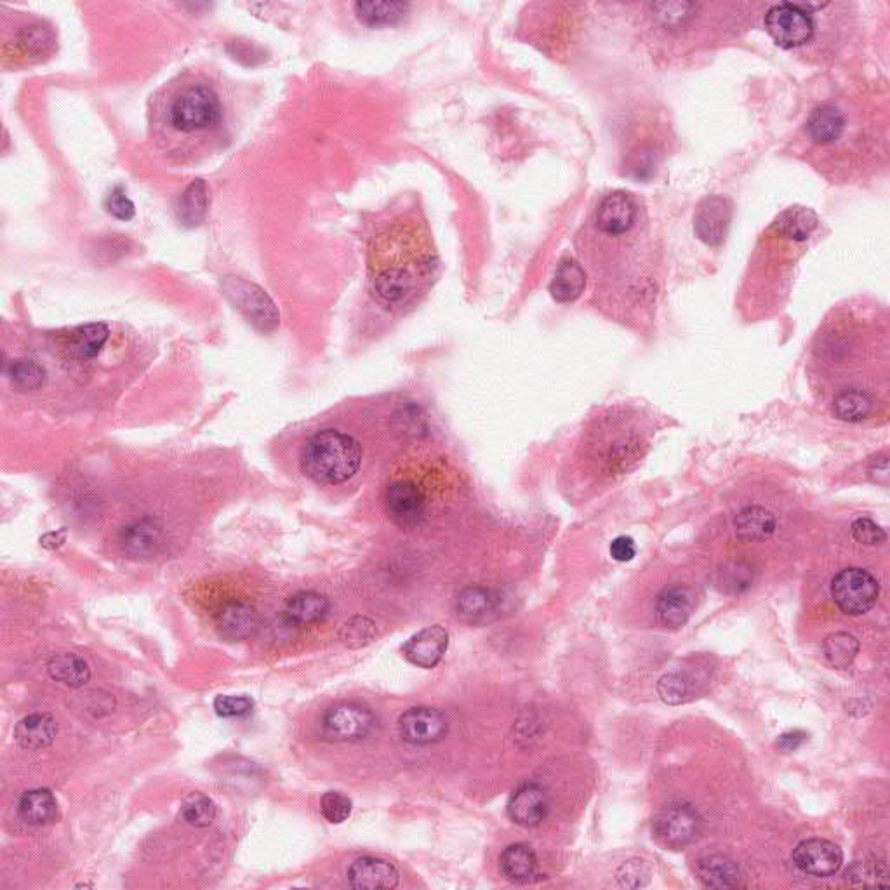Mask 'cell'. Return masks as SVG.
<instances>
[{
	"label": "cell",
	"mask_w": 890,
	"mask_h": 890,
	"mask_svg": "<svg viewBox=\"0 0 890 890\" xmlns=\"http://www.w3.org/2000/svg\"><path fill=\"white\" fill-rule=\"evenodd\" d=\"M153 143L174 164L199 162L228 140L223 86L207 72L188 70L155 94L150 112Z\"/></svg>",
	"instance_id": "6da1fadb"
},
{
	"label": "cell",
	"mask_w": 890,
	"mask_h": 890,
	"mask_svg": "<svg viewBox=\"0 0 890 890\" xmlns=\"http://www.w3.org/2000/svg\"><path fill=\"white\" fill-rule=\"evenodd\" d=\"M437 268L432 237L421 221L400 216L388 221L369 244V275L386 306H404L425 291Z\"/></svg>",
	"instance_id": "7a4b0ae2"
},
{
	"label": "cell",
	"mask_w": 890,
	"mask_h": 890,
	"mask_svg": "<svg viewBox=\"0 0 890 890\" xmlns=\"http://www.w3.org/2000/svg\"><path fill=\"white\" fill-rule=\"evenodd\" d=\"M362 463L359 440L339 430H322L306 440L301 451V470L317 484H345Z\"/></svg>",
	"instance_id": "3957f363"
},
{
	"label": "cell",
	"mask_w": 890,
	"mask_h": 890,
	"mask_svg": "<svg viewBox=\"0 0 890 890\" xmlns=\"http://www.w3.org/2000/svg\"><path fill=\"white\" fill-rule=\"evenodd\" d=\"M765 30L783 49H798L811 42L816 34V18L809 6L784 2L772 6L764 18Z\"/></svg>",
	"instance_id": "277c9868"
},
{
	"label": "cell",
	"mask_w": 890,
	"mask_h": 890,
	"mask_svg": "<svg viewBox=\"0 0 890 890\" xmlns=\"http://www.w3.org/2000/svg\"><path fill=\"white\" fill-rule=\"evenodd\" d=\"M223 293L232 301V305L263 333H270L279 326V310L260 286L240 277H226L223 280Z\"/></svg>",
	"instance_id": "5b68a950"
},
{
	"label": "cell",
	"mask_w": 890,
	"mask_h": 890,
	"mask_svg": "<svg viewBox=\"0 0 890 890\" xmlns=\"http://www.w3.org/2000/svg\"><path fill=\"white\" fill-rule=\"evenodd\" d=\"M880 585L870 572L849 567L831 581V597L840 611L849 616H861L877 604Z\"/></svg>",
	"instance_id": "8992f818"
},
{
	"label": "cell",
	"mask_w": 890,
	"mask_h": 890,
	"mask_svg": "<svg viewBox=\"0 0 890 890\" xmlns=\"http://www.w3.org/2000/svg\"><path fill=\"white\" fill-rule=\"evenodd\" d=\"M652 831L659 844L678 851L698 840L701 817L689 804L666 805L654 817Z\"/></svg>",
	"instance_id": "52a82bcc"
},
{
	"label": "cell",
	"mask_w": 890,
	"mask_h": 890,
	"mask_svg": "<svg viewBox=\"0 0 890 890\" xmlns=\"http://www.w3.org/2000/svg\"><path fill=\"white\" fill-rule=\"evenodd\" d=\"M376 729V717L369 708L355 703H341L327 710L322 718V734L329 741H360Z\"/></svg>",
	"instance_id": "ba28073f"
},
{
	"label": "cell",
	"mask_w": 890,
	"mask_h": 890,
	"mask_svg": "<svg viewBox=\"0 0 890 890\" xmlns=\"http://www.w3.org/2000/svg\"><path fill=\"white\" fill-rule=\"evenodd\" d=\"M449 731L444 713L428 706H418L404 711L399 718L400 738L414 746L439 743Z\"/></svg>",
	"instance_id": "9c48e42d"
},
{
	"label": "cell",
	"mask_w": 890,
	"mask_h": 890,
	"mask_svg": "<svg viewBox=\"0 0 890 890\" xmlns=\"http://www.w3.org/2000/svg\"><path fill=\"white\" fill-rule=\"evenodd\" d=\"M640 218L637 200L630 193L614 192L598 204L595 211V226L600 233L609 237H621L631 232Z\"/></svg>",
	"instance_id": "30bf717a"
},
{
	"label": "cell",
	"mask_w": 890,
	"mask_h": 890,
	"mask_svg": "<svg viewBox=\"0 0 890 890\" xmlns=\"http://www.w3.org/2000/svg\"><path fill=\"white\" fill-rule=\"evenodd\" d=\"M793 863L798 870L811 877L828 878L835 875L844 863V854L837 844L824 838H809L793 851Z\"/></svg>",
	"instance_id": "8fae6325"
},
{
	"label": "cell",
	"mask_w": 890,
	"mask_h": 890,
	"mask_svg": "<svg viewBox=\"0 0 890 890\" xmlns=\"http://www.w3.org/2000/svg\"><path fill=\"white\" fill-rule=\"evenodd\" d=\"M56 44L53 28L42 21H27L9 39L4 40V56L16 61H37L51 53Z\"/></svg>",
	"instance_id": "7c38bea8"
},
{
	"label": "cell",
	"mask_w": 890,
	"mask_h": 890,
	"mask_svg": "<svg viewBox=\"0 0 890 890\" xmlns=\"http://www.w3.org/2000/svg\"><path fill=\"white\" fill-rule=\"evenodd\" d=\"M386 506L395 524L416 527L426 515V498L418 485L409 480H397L386 489Z\"/></svg>",
	"instance_id": "4fadbf2b"
},
{
	"label": "cell",
	"mask_w": 890,
	"mask_h": 890,
	"mask_svg": "<svg viewBox=\"0 0 890 890\" xmlns=\"http://www.w3.org/2000/svg\"><path fill=\"white\" fill-rule=\"evenodd\" d=\"M550 798L538 784H524L513 793L508 802V816L513 823L524 828H536L550 814Z\"/></svg>",
	"instance_id": "5bb4252c"
},
{
	"label": "cell",
	"mask_w": 890,
	"mask_h": 890,
	"mask_svg": "<svg viewBox=\"0 0 890 890\" xmlns=\"http://www.w3.org/2000/svg\"><path fill=\"white\" fill-rule=\"evenodd\" d=\"M732 206L724 197H708L698 206L694 216V232L708 246H718L724 240L731 223Z\"/></svg>",
	"instance_id": "9a60e30c"
},
{
	"label": "cell",
	"mask_w": 890,
	"mask_h": 890,
	"mask_svg": "<svg viewBox=\"0 0 890 890\" xmlns=\"http://www.w3.org/2000/svg\"><path fill=\"white\" fill-rule=\"evenodd\" d=\"M449 645V633L442 626H428L412 635L404 645V656L419 668H435L444 658Z\"/></svg>",
	"instance_id": "2e32d148"
},
{
	"label": "cell",
	"mask_w": 890,
	"mask_h": 890,
	"mask_svg": "<svg viewBox=\"0 0 890 890\" xmlns=\"http://www.w3.org/2000/svg\"><path fill=\"white\" fill-rule=\"evenodd\" d=\"M399 880V870L379 857H360L348 870V882L353 889H395Z\"/></svg>",
	"instance_id": "e0dca14e"
},
{
	"label": "cell",
	"mask_w": 890,
	"mask_h": 890,
	"mask_svg": "<svg viewBox=\"0 0 890 890\" xmlns=\"http://www.w3.org/2000/svg\"><path fill=\"white\" fill-rule=\"evenodd\" d=\"M216 625L226 640L240 642L253 637L260 626V618L253 605L242 600H230L221 605L216 616Z\"/></svg>",
	"instance_id": "ac0fdd59"
},
{
	"label": "cell",
	"mask_w": 890,
	"mask_h": 890,
	"mask_svg": "<svg viewBox=\"0 0 890 890\" xmlns=\"http://www.w3.org/2000/svg\"><path fill=\"white\" fill-rule=\"evenodd\" d=\"M501 607L498 592L484 586H470L456 597L454 611L461 621L468 625H479L496 616Z\"/></svg>",
	"instance_id": "d6986e66"
},
{
	"label": "cell",
	"mask_w": 890,
	"mask_h": 890,
	"mask_svg": "<svg viewBox=\"0 0 890 890\" xmlns=\"http://www.w3.org/2000/svg\"><path fill=\"white\" fill-rule=\"evenodd\" d=\"M331 604L324 595L317 592L296 593L287 600L282 609V618L287 625L306 628L319 625L329 616Z\"/></svg>",
	"instance_id": "ffe728a7"
},
{
	"label": "cell",
	"mask_w": 890,
	"mask_h": 890,
	"mask_svg": "<svg viewBox=\"0 0 890 890\" xmlns=\"http://www.w3.org/2000/svg\"><path fill=\"white\" fill-rule=\"evenodd\" d=\"M845 127H847L845 113L837 105L826 103L812 110L805 124V133L814 145L826 147L837 143L844 136Z\"/></svg>",
	"instance_id": "44dd1931"
},
{
	"label": "cell",
	"mask_w": 890,
	"mask_h": 890,
	"mask_svg": "<svg viewBox=\"0 0 890 890\" xmlns=\"http://www.w3.org/2000/svg\"><path fill=\"white\" fill-rule=\"evenodd\" d=\"M162 541V525L159 520L141 519L126 525L120 532V545L131 557H150L159 550Z\"/></svg>",
	"instance_id": "7402d4cb"
},
{
	"label": "cell",
	"mask_w": 890,
	"mask_h": 890,
	"mask_svg": "<svg viewBox=\"0 0 890 890\" xmlns=\"http://www.w3.org/2000/svg\"><path fill=\"white\" fill-rule=\"evenodd\" d=\"M58 725L47 713H32L20 720L14 729V738L25 750H42L54 743Z\"/></svg>",
	"instance_id": "603a6c76"
},
{
	"label": "cell",
	"mask_w": 890,
	"mask_h": 890,
	"mask_svg": "<svg viewBox=\"0 0 890 890\" xmlns=\"http://www.w3.org/2000/svg\"><path fill=\"white\" fill-rule=\"evenodd\" d=\"M694 607V597L685 586L665 588L658 597V618L666 628H680L687 623Z\"/></svg>",
	"instance_id": "cb8c5ba5"
},
{
	"label": "cell",
	"mask_w": 890,
	"mask_h": 890,
	"mask_svg": "<svg viewBox=\"0 0 890 890\" xmlns=\"http://www.w3.org/2000/svg\"><path fill=\"white\" fill-rule=\"evenodd\" d=\"M698 877L710 889H736L741 887V870L731 857L722 854L706 856L698 863Z\"/></svg>",
	"instance_id": "d4e9b609"
},
{
	"label": "cell",
	"mask_w": 890,
	"mask_h": 890,
	"mask_svg": "<svg viewBox=\"0 0 890 890\" xmlns=\"http://www.w3.org/2000/svg\"><path fill=\"white\" fill-rule=\"evenodd\" d=\"M499 870L513 884H527L538 875V857L529 845H510L499 857Z\"/></svg>",
	"instance_id": "484cf974"
},
{
	"label": "cell",
	"mask_w": 890,
	"mask_h": 890,
	"mask_svg": "<svg viewBox=\"0 0 890 890\" xmlns=\"http://www.w3.org/2000/svg\"><path fill=\"white\" fill-rule=\"evenodd\" d=\"M817 225H819V220L811 209L797 206L790 207L779 214L776 221L772 223V230L783 239L804 242L811 237Z\"/></svg>",
	"instance_id": "4316f807"
},
{
	"label": "cell",
	"mask_w": 890,
	"mask_h": 890,
	"mask_svg": "<svg viewBox=\"0 0 890 890\" xmlns=\"http://www.w3.org/2000/svg\"><path fill=\"white\" fill-rule=\"evenodd\" d=\"M18 812L27 823L42 826L56 821L58 817V802L53 791L46 788H37L23 793L18 804Z\"/></svg>",
	"instance_id": "83f0119b"
},
{
	"label": "cell",
	"mask_w": 890,
	"mask_h": 890,
	"mask_svg": "<svg viewBox=\"0 0 890 890\" xmlns=\"http://www.w3.org/2000/svg\"><path fill=\"white\" fill-rule=\"evenodd\" d=\"M207 207H209V190H207L206 181H193L178 200L176 216H178L181 225L186 228H195L206 220Z\"/></svg>",
	"instance_id": "f1b7e54d"
},
{
	"label": "cell",
	"mask_w": 890,
	"mask_h": 890,
	"mask_svg": "<svg viewBox=\"0 0 890 890\" xmlns=\"http://www.w3.org/2000/svg\"><path fill=\"white\" fill-rule=\"evenodd\" d=\"M586 287V273L576 261L564 260L558 265L550 286V293L558 303H571L583 294Z\"/></svg>",
	"instance_id": "f546056e"
},
{
	"label": "cell",
	"mask_w": 890,
	"mask_h": 890,
	"mask_svg": "<svg viewBox=\"0 0 890 890\" xmlns=\"http://www.w3.org/2000/svg\"><path fill=\"white\" fill-rule=\"evenodd\" d=\"M355 16L366 27H392L406 18L409 4L406 2H357L353 6Z\"/></svg>",
	"instance_id": "4dcf8cb0"
},
{
	"label": "cell",
	"mask_w": 890,
	"mask_h": 890,
	"mask_svg": "<svg viewBox=\"0 0 890 890\" xmlns=\"http://www.w3.org/2000/svg\"><path fill=\"white\" fill-rule=\"evenodd\" d=\"M736 534L743 541H765L776 531V519L762 506H748L736 517Z\"/></svg>",
	"instance_id": "1f68e13d"
},
{
	"label": "cell",
	"mask_w": 890,
	"mask_h": 890,
	"mask_svg": "<svg viewBox=\"0 0 890 890\" xmlns=\"http://www.w3.org/2000/svg\"><path fill=\"white\" fill-rule=\"evenodd\" d=\"M49 675L56 682L68 685V687H84L91 678V670L84 659L79 658L77 654H56L49 659L47 665Z\"/></svg>",
	"instance_id": "d6a6232c"
},
{
	"label": "cell",
	"mask_w": 890,
	"mask_h": 890,
	"mask_svg": "<svg viewBox=\"0 0 890 890\" xmlns=\"http://www.w3.org/2000/svg\"><path fill=\"white\" fill-rule=\"evenodd\" d=\"M875 409V399L864 390H844L833 400V411L844 421H863Z\"/></svg>",
	"instance_id": "836d02e7"
},
{
	"label": "cell",
	"mask_w": 890,
	"mask_h": 890,
	"mask_svg": "<svg viewBox=\"0 0 890 890\" xmlns=\"http://www.w3.org/2000/svg\"><path fill=\"white\" fill-rule=\"evenodd\" d=\"M68 348L79 359H94L108 339V327L105 324H87L70 333Z\"/></svg>",
	"instance_id": "e575fe53"
},
{
	"label": "cell",
	"mask_w": 890,
	"mask_h": 890,
	"mask_svg": "<svg viewBox=\"0 0 890 890\" xmlns=\"http://www.w3.org/2000/svg\"><path fill=\"white\" fill-rule=\"evenodd\" d=\"M824 656L826 661L837 670H845L854 663L857 652H859V642L851 633L838 631L824 640Z\"/></svg>",
	"instance_id": "d590c367"
},
{
	"label": "cell",
	"mask_w": 890,
	"mask_h": 890,
	"mask_svg": "<svg viewBox=\"0 0 890 890\" xmlns=\"http://www.w3.org/2000/svg\"><path fill=\"white\" fill-rule=\"evenodd\" d=\"M181 816L190 826L207 828L216 817V805L204 793H190L181 804Z\"/></svg>",
	"instance_id": "8d00e7d4"
},
{
	"label": "cell",
	"mask_w": 890,
	"mask_h": 890,
	"mask_svg": "<svg viewBox=\"0 0 890 890\" xmlns=\"http://www.w3.org/2000/svg\"><path fill=\"white\" fill-rule=\"evenodd\" d=\"M9 376L21 390H37L44 385L46 372L34 360H16L9 367Z\"/></svg>",
	"instance_id": "74e56055"
},
{
	"label": "cell",
	"mask_w": 890,
	"mask_h": 890,
	"mask_svg": "<svg viewBox=\"0 0 890 890\" xmlns=\"http://www.w3.org/2000/svg\"><path fill=\"white\" fill-rule=\"evenodd\" d=\"M658 692L668 705H682L691 698V682L678 673H670L659 680Z\"/></svg>",
	"instance_id": "f35d334b"
},
{
	"label": "cell",
	"mask_w": 890,
	"mask_h": 890,
	"mask_svg": "<svg viewBox=\"0 0 890 890\" xmlns=\"http://www.w3.org/2000/svg\"><path fill=\"white\" fill-rule=\"evenodd\" d=\"M847 882L859 887L887 885V866L878 863H856L847 871Z\"/></svg>",
	"instance_id": "ab89813d"
},
{
	"label": "cell",
	"mask_w": 890,
	"mask_h": 890,
	"mask_svg": "<svg viewBox=\"0 0 890 890\" xmlns=\"http://www.w3.org/2000/svg\"><path fill=\"white\" fill-rule=\"evenodd\" d=\"M376 637V626L371 619L355 616V618L346 621L343 630H341V640L348 647H362L369 644L372 638Z\"/></svg>",
	"instance_id": "60d3db41"
},
{
	"label": "cell",
	"mask_w": 890,
	"mask_h": 890,
	"mask_svg": "<svg viewBox=\"0 0 890 890\" xmlns=\"http://www.w3.org/2000/svg\"><path fill=\"white\" fill-rule=\"evenodd\" d=\"M352 809V800L339 791H327L320 800V812L329 823H343L352 814Z\"/></svg>",
	"instance_id": "b9f144b4"
},
{
	"label": "cell",
	"mask_w": 890,
	"mask_h": 890,
	"mask_svg": "<svg viewBox=\"0 0 890 890\" xmlns=\"http://www.w3.org/2000/svg\"><path fill=\"white\" fill-rule=\"evenodd\" d=\"M253 708V701L246 696H218L214 699V710L223 718L246 717Z\"/></svg>",
	"instance_id": "7bdbcfd3"
},
{
	"label": "cell",
	"mask_w": 890,
	"mask_h": 890,
	"mask_svg": "<svg viewBox=\"0 0 890 890\" xmlns=\"http://www.w3.org/2000/svg\"><path fill=\"white\" fill-rule=\"evenodd\" d=\"M720 585L727 592L738 593L746 590L751 585V567L748 565L731 564V567H725L724 571H720Z\"/></svg>",
	"instance_id": "ee69618b"
},
{
	"label": "cell",
	"mask_w": 890,
	"mask_h": 890,
	"mask_svg": "<svg viewBox=\"0 0 890 890\" xmlns=\"http://www.w3.org/2000/svg\"><path fill=\"white\" fill-rule=\"evenodd\" d=\"M852 536L857 543L866 546L884 545L887 541L884 529L871 519H857L852 524Z\"/></svg>",
	"instance_id": "f6af8a7d"
},
{
	"label": "cell",
	"mask_w": 890,
	"mask_h": 890,
	"mask_svg": "<svg viewBox=\"0 0 890 890\" xmlns=\"http://www.w3.org/2000/svg\"><path fill=\"white\" fill-rule=\"evenodd\" d=\"M105 207H107L108 214H112L113 218L122 221L131 220L136 213L133 202L129 200L122 186L113 188L112 193L108 195Z\"/></svg>",
	"instance_id": "bcb514c9"
},
{
	"label": "cell",
	"mask_w": 890,
	"mask_h": 890,
	"mask_svg": "<svg viewBox=\"0 0 890 890\" xmlns=\"http://www.w3.org/2000/svg\"><path fill=\"white\" fill-rule=\"evenodd\" d=\"M642 863V861H640ZM638 861H631V863H626L621 870H619L618 878L621 884L626 885V887H630L631 878L635 880L633 884L635 887H642L645 885V882H642V877H649V873L644 868V864H640Z\"/></svg>",
	"instance_id": "7dc6e473"
},
{
	"label": "cell",
	"mask_w": 890,
	"mask_h": 890,
	"mask_svg": "<svg viewBox=\"0 0 890 890\" xmlns=\"http://www.w3.org/2000/svg\"><path fill=\"white\" fill-rule=\"evenodd\" d=\"M609 552H611V557L618 562H630L637 553V546H635V541L628 536H619L612 541Z\"/></svg>",
	"instance_id": "c3c4849f"
},
{
	"label": "cell",
	"mask_w": 890,
	"mask_h": 890,
	"mask_svg": "<svg viewBox=\"0 0 890 890\" xmlns=\"http://www.w3.org/2000/svg\"><path fill=\"white\" fill-rule=\"evenodd\" d=\"M807 741V734L802 731L784 732L783 736H779L778 746L784 751H795Z\"/></svg>",
	"instance_id": "681fc988"
}]
</instances>
